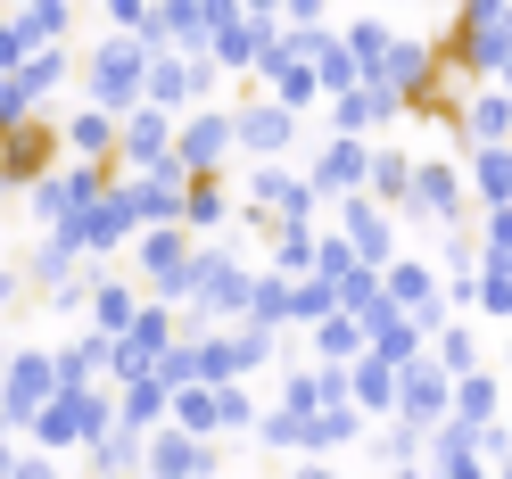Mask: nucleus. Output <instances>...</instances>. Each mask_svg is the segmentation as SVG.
<instances>
[{
    "label": "nucleus",
    "instance_id": "obj_1",
    "mask_svg": "<svg viewBox=\"0 0 512 479\" xmlns=\"http://www.w3.org/2000/svg\"><path fill=\"white\" fill-rule=\"evenodd\" d=\"M100 430H116V397H108V389H58L34 422H25L34 455H83Z\"/></svg>",
    "mask_w": 512,
    "mask_h": 479
},
{
    "label": "nucleus",
    "instance_id": "obj_2",
    "mask_svg": "<svg viewBox=\"0 0 512 479\" xmlns=\"http://www.w3.org/2000/svg\"><path fill=\"white\" fill-rule=\"evenodd\" d=\"M124 248H133V265H141V298L182 306V273H190V257H199V240H190L182 223H141Z\"/></svg>",
    "mask_w": 512,
    "mask_h": 479
},
{
    "label": "nucleus",
    "instance_id": "obj_3",
    "mask_svg": "<svg viewBox=\"0 0 512 479\" xmlns=\"http://www.w3.org/2000/svg\"><path fill=\"white\" fill-rule=\"evenodd\" d=\"M83 75H91V108H108V116H124V108H141L149 42H133V34H108V42H91V58H83Z\"/></svg>",
    "mask_w": 512,
    "mask_h": 479
},
{
    "label": "nucleus",
    "instance_id": "obj_4",
    "mask_svg": "<svg viewBox=\"0 0 512 479\" xmlns=\"http://www.w3.org/2000/svg\"><path fill=\"white\" fill-rule=\"evenodd\" d=\"M58 397V372H50V347H9V364H0V430H25L34 413Z\"/></svg>",
    "mask_w": 512,
    "mask_h": 479
},
{
    "label": "nucleus",
    "instance_id": "obj_5",
    "mask_svg": "<svg viewBox=\"0 0 512 479\" xmlns=\"http://www.w3.org/2000/svg\"><path fill=\"white\" fill-rule=\"evenodd\" d=\"M207 83H215L207 50H149L141 100H149V108H166V116H182V108H199V100H207Z\"/></svg>",
    "mask_w": 512,
    "mask_h": 479
},
{
    "label": "nucleus",
    "instance_id": "obj_6",
    "mask_svg": "<svg viewBox=\"0 0 512 479\" xmlns=\"http://www.w3.org/2000/svg\"><path fill=\"white\" fill-rule=\"evenodd\" d=\"M58 157H67V149H58V124H50V116L9 124V133H0V190H34Z\"/></svg>",
    "mask_w": 512,
    "mask_h": 479
},
{
    "label": "nucleus",
    "instance_id": "obj_7",
    "mask_svg": "<svg viewBox=\"0 0 512 479\" xmlns=\"http://www.w3.org/2000/svg\"><path fill=\"white\" fill-rule=\"evenodd\" d=\"M141 479H215V438H190L174 422H157L141 438Z\"/></svg>",
    "mask_w": 512,
    "mask_h": 479
},
{
    "label": "nucleus",
    "instance_id": "obj_8",
    "mask_svg": "<svg viewBox=\"0 0 512 479\" xmlns=\"http://www.w3.org/2000/svg\"><path fill=\"white\" fill-rule=\"evenodd\" d=\"M174 157V116L166 108H124L116 116V174H149V166H166Z\"/></svg>",
    "mask_w": 512,
    "mask_h": 479
},
{
    "label": "nucleus",
    "instance_id": "obj_9",
    "mask_svg": "<svg viewBox=\"0 0 512 479\" xmlns=\"http://www.w3.org/2000/svg\"><path fill=\"white\" fill-rule=\"evenodd\" d=\"M223 157H232V108H190L174 124V166L182 174H223Z\"/></svg>",
    "mask_w": 512,
    "mask_h": 479
},
{
    "label": "nucleus",
    "instance_id": "obj_10",
    "mask_svg": "<svg viewBox=\"0 0 512 479\" xmlns=\"http://www.w3.org/2000/svg\"><path fill=\"white\" fill-rule=\"evenodd\" d=\"M232 149H248L256 166H265V157L298 149V116L281 108V100H240V108H232Z\"/></svg>",
    "mask_w": 512,
    "mask_h": 479
},
{
    "label": "nucleus",
    "instance_id": "obj_11",
    "mask_svg": "<svg viewBox=\"0 0 512 479\" xmlns=\"http://www.w3.org/2000/svg\"><path fill=\"white\" fill-rule=\"evenodd\" d=\"M405 207L422 215V223H446V232H455V215H463V157H430V166H413Z\"/></svg>",
    "mask_w": 512,
    "mask_h": 479
},
{
    "label": "nucleus",
    "instance_id": "obj_12",
    "mask_svg": "<svg viewBox=\"0 0 512 479\" xmlns=\"http://www.w3.org/2000/svg\"><path fill=\"white\" fill-rule=\"evenodd\" d=\"M446 405H455V380H446L430 356L397 364V413H405L413 430H438V422H446Z\"/></svg>",
    "mask_w": 512,
    "mask_h": 479
},
{
    "label": "nucleus",
    "instance_id": "obj_13",
    "mask_svg": "<svg viewBox=\"0 0 512 479\" xmlns=\"http://www.w3.org/2000/svg\"><path fill=\"white\" fill-rule=\"evenodd\" d=\"M364 157H372V141H356V133L323 141L314 166H306V190H314V199H356V190H364Z\"/></svg>",
    "mask_w": 512,
    "mask_h": 479
},
{
    "label": "nucleus",
    "instance_id": "obj_14",
    "mask_svg": "<svg viewBox=\"0 0 512 479\" xmlns=\"http://www.w3.org/2000/svg\"><path fill=\"white\" fill-rule=\"evenodd\" d=\"M83 314H91V331H100V339H116V331L141 314V281H116V273L91 265V298H83Z\"/></svg>",
    "mask_w": 512,
    "mask_h": 479
},
{
    "label": "nucleus",
    "instance_id": "obj_15",
    "mask_svg": "<svg viewBox=\"0 0 512 479\" xmlns=\"http://www.w3.org/2000/svg\"><path fill=\"white\" fill-rule=\"evenodd\" d=\"M166 380L157 372H141V380H116V430H133V438H149L157 422H166Z\"/></svg>",
    "mask_w": 512,
    "mask_h": 479
},
{
    "label": "nucleus",
    "instance_id": "obj_16",
    "mask_svg": "<svg viewBox=\"0 0 512 479\" xmlns=\"http://www.w3.org/2000/svg\"><path fill=\"white\" fill-rule=\"evenodd\" d=\"M58 149L67 157H91V166H116V116L108 108H75L58 124Z\"/></svg>",
    "mask_w": 512,
    "mask_h": 479
},
{
    "label": "nucleus",
    "instance_id": "obj_17",
    "mask_svg": "<svg viewBox=\"0 0 512 479\" xmlns=\"http://www.w3.org/2000/svg\"><path fill=\"white\" fill-rule=\"evenodd\" d=\"M50 372H58V389H100V380H108V339L83 331L67 347H50Z\"/></svg>",
    "mask_w": 512,
    "mask_h": 479
},
{
    "label": "nucleus",
    "instance_id": "obj_18",
    "mask_svg": "<svg viewBox=\"0 0 512 479\" xmlns=\"http://www.w3.org/2000/svg\"><path fill=\"white\" fill-rule=\"evenodd\" d=\"M232 223V190H223V174H190L182 182V232L199 240V232H223Z\"/></svg>",
    "mask_w": 512,
    "mask_h": 479
},
{
    "label": "nucleus",
    "instance_id": "obj_19",
    "mask_svg": "<svg viewBox=\"0 0 512 479\" xmlns=\"http://www.w3.org/2000/svg\"><path fill=\"white\" fill-rule=\"evenodd\" d=\"M67 67H75V50H67V42H42V50H25L17 91H25L34 108H50V100H58V83H67Z\"/></svg>",
    "mask_w": 512,
    "mask_h": 479
},
{
    "label": "nucleus",
    "instance_id": "obj_20",
    "mask_svg": "<svg viewBox=\"0 0 512 479\" xmlns=\"http://www.w3.org/2000/svg\"><path fill=\"white\" fill-rule=\"evenodd\" d=\"M463 174L479 182L488 207H512V141H488V149H463Z\"/></svg>",
    "mask_w": 512,
    "mask_h": 479
},
{
    "label": "nucleus",
    "instance_id": "obj_21",
    "mask_svg": "<svg viewBox=\"0 0 512 479\" xmlns=\"http://www.w3.org/2000/svg\"><path fill=\"white\" fill-rule=\"evenodd\" d=\"M306 331H314V364H356L364 356V323H356V314H339V306L314 314Z\"/></svg>",
    "mask_w": 512,
    "mask_h": 479
},
{
    "label": "nucleus",
    "instance_id": "obj_22",
    "mask_svg": "<svg viewBox=\"0 0 512 479\" xmlns=\"http://www.w3.org/2000/svg\"><path fill=\"white\" fill-rule=\"evenodd\" d=\"M347 405H356V413H389L397 405V372L380 356H356V364H347Z\"/></svg>",
    "mask_w": 512,
    "mask_h": 479
},
{
    "label": "nucleus",
    "instance_id": "obj_23",
    "mask_svg": "<svg viewBox=\"0 0 512 479\" xmlns=\"http://www.w3.org/2000/svg\"><path fill=\"white\" fill-rule=\"evenodd\" d=\"M83 455H91V479H141V438L133 430H100Z\"/></svg>",
    "mask_w": 512,
    "mask_h": 479
},
{
    "label": "nucleus",
    "instance_id": "obj_24",
    "mask_svg": "<svg viewBox=\"0 0 512 479\" xmlns=\"http://www.w3.org/2000/svg\"><path fill=\"white\" fill-rule=\"evenodd\" d=\"M166 422H174V430H190V438H215V389H207V380L174 389V397H166Z\"/></svg>",
    "mask_w": 512,
    "mask_h": 479
},
{
    "label": "nucleus",
    "instance_id": "obj_25",
    "mask_svg": "<svg viewBox=\"0 0 512 479\" xmlns=\"http://www.w3.org/2000/svg\"><path fill=\"white\" fill-rule=\"evenodd\" d=\"M430 364H438L446 380L479 372V339H471V323H438V347H430Z\"/></svg>",
    "mask_w": 512,
    "mask_h": 479
},
{
    "label": "nucleus",
    "instance_id": "obj_26",
    "mask_svg": "<svg viewBox=\"0 0 512 479\" xmlns=\"http://www.w3.org/2000/svg\"><path fill=\"white\" fill-rule=\"evenodd\" d=\"M405 182H413V157H397V149H372L364 157V190H372V199H397L405 207Z\"/></svg>",
    "mask_w": 512,
    "mask_h": 479
},
{
    "label": "nucleus",
    "instance_id": "obj_27",
    "mask_svg": "<svg viewBox=\"0 0 512 479\" xmlns=\"http://www.w3.org/2000/svg\"><path fill=\"white\" fill-rule=\"evenodd\" d=\"M207 389H215V438L223 430H256V397L240 389V380H207Z\"/></svg>",
    "mask_w": 512,
    "mask_h": 479
},
{
    "label": "nucleus",
    "instance_id": "obj_28",
    "mask_svg": "<svg viewBox=\"0 0 512 479\" xmlns=\"http://www.w3.org/2000/svg\"><path fill=\"white\" fill-rule=\"evenodd\" d=\"M25 50H42V42H34V25H25V9H0V75H17V67H25Z\"/></svg>",
    "mask_w": 512,
    "mask_h": 479
},
{
    "label": "nucleus",
    "instance_id": "obj_29",
    "mask_svg": "<svg viewBox=\"0 0 512 479\" xmlns=\"http://www.w3.org/2000/svg\"><path fill=\"white\" fill-rule=\"evenodd\" d=\"M372 455L389 463V471H413V455H422V430H413V422H389V430L372 438Z\"/></svg>",
    "mask_w": 512,
    "mask_h": 479
},
{
    "label": "nucleus",
    "instance_id": "obj_30",
    "mask_svg": "<svg viewBox=\"0 0 512 479\" xmlns=\"http://www.w3.org/2000/svg\"><path fill=\"white\" fill-rule=\"evenodd\" d=\"M256 446H273V455H298V446H306V413H265V422H256Z\"/></svg>",
    "mask_w": 512,
    "mask_h": 479
},
{
    "label": "nucleus",
    "instance_id": "obj_31",
    "mask_svg": "<svg viewBox=\"0 0 512 479\" xmlns=\"http://www.w3.org/2000/svg\"><path fill=\"white\" fill-rule=\"evenodd\" d=\"M512 257V207H488V265Z\"/></svg>",
    "mask_w": 512,
    "mask_h": 479
},
{
    "label": "nucleus",
    "instance_id": "obj_32",
    "mask_svg": "<svg viewBox=\"0 0 512 479\" xmlns=\"http://www.w3.org/2000/svg\"><path fill=\"white\" fill-rule=\"evenodd\" d=\"M9 479H58V455H17Z\"/></svg>",
    "mask_w": 512,
    "mask_h": 479
},
{
    "label": "nucleus",
    "instance_id": "obj_33",
    "mask_svg": "<svg viewBox=\"0 0 512 479\" xmlns=\"http://www.w3.org/2000/svg\"><path fill=\"white\" fill-rule=\"evenodd\" d=\"M17 298H25V273H17V265H9V257H0V314H9V306H17Z\"/></svg>",
    "mask_w": 512,
    "mask_h": 479
},
{
    "label": "nucleus",
    "instance_id": "obj_34",
    "mask_svg": "<svg viewBox=\"0 0 512 479\" xmlns=\"http://www.w3.org/2000/svg\"><path fill=\"white\" fill-rule=\"evenodd\" d=\"M281 17L290 25H323V0H281Z\"/></svg>",
    "mask_w": 512,
    "mask_h": 479
},
{
    "label": "nucleus",
    "instance_id": "obj_35",
    "mask_svg": "<svg viewBox=\"0 0 512 479\" xmlns=\"http://www.w3.org/2000/svg\"><path fill=\"white\" fill-rule=\"evenodd\" d=\"M290 479H339V471H331V463H298Z\"/></svg>",
    "mask_w": 512,
    "mask_h": 479
},
{
    "label": "nucleus",
    "instance_id": "obj_36",
    "mask_svg": "<svg viewBox=\"0 0 512 479\" xmlns=\"http://www.w3.org/2000/svg\"><path fill=\"white\" fill-rule=\"evenodd\" d=\"M496 75H504V100H512V50H504V67H496Z\"/></svg>",
    "mask_w": 512,
    "mask_h": 479
},
{
    "label": "nucleus",
    "instance_id": "obj_37",
    "mask_svg": "<svg viewBox=\"0 0 512 479\" xmlns=\"http://www.w3.org/2000/svg\"><path fill=\"white\" fill-rule=\"evenodd\" d=\"M504 372H512V339H504Z\"/></svg>",
    "mask_w": 512,
    "mask_h": 479
},
{
    "label": "nucleus",
    "instance_id": "obj_38",
    "mask_svg": "<svg viewBox=\"0 0 512 479\" xmlns=\"http://www.w3.org/2000/svg\"><path fill=\"white\" fill-rule=\"evenodd\" d=\"M9 9H34V0H9Z\"/></svg>",
    "mask_w": 512,
    "mask_h": 479
},
{
    "label": "nucleus",
    "instance_id": "obj_39",
    "mask_svg": "<svg viewBox=\"0 0 512 479\" xmlns=\"http://www.w3.org/2000/svg\"><path fill=\"white\" fill-rule=\"evenodd\" d=\"M0 364H9V339H0Z\"/></svg>",
    "mask_w": 512,
    "mask_h": 479
},
{
    "label": "nucleus",
    "instance_id": "obj_40",
    "mask_svg": "<svg viewBox=\"0 0 512 479\" xmlns=\"http://www.w3.org/2000/svg\"><path fill=\"white\" fill-rule=\"evenodd\" d=\"M504 479H512V455H504Z\"/></svg>",
    "mask_w": 512,
    "mask_h": 479
}]
</instances>
